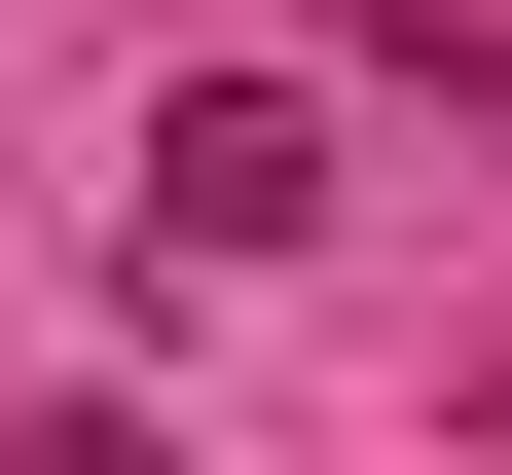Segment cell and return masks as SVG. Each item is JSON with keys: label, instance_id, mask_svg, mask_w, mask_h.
<instances>
[{"label": "cell", "instance_id": "cell-1", "mask_svg": "<svg viewBox=\"0 0 512 475\" xmlns=\"http://www.w3.org/2000/svg\"><path fill=\"white\" fill-rule=\"evenodd\" d=\"M110 220H147V256H330V110H293V74H183L147 147H110Z\"/></svg>", "mask_w": 512, "mask_h": 475}]
</instances>
